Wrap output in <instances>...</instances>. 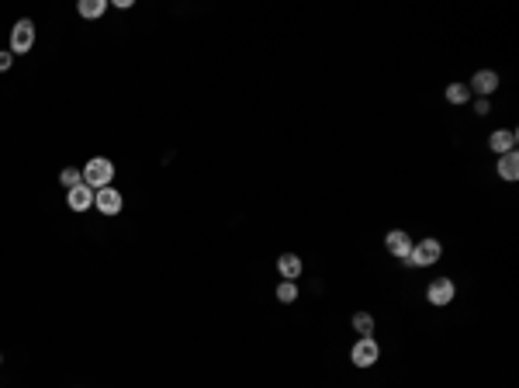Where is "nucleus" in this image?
<instances>
[{
    "label": "nucleus",
    "mask_w": 519,
    "mask_h": 388,
    "mask_svg": "<svg viewBox=\"0 0 519 388\" xmlns=\"http://www.w3.org/2000/svg\"><path fill=\"white\" fill-rule=\"evenodd\" d=\"M104 11H107V0H80L77 4L80 18H101Z\"/></svg>",
    "instance_id": "14"
},
{
    "label": "nucleus",
    "mask_w": 519,
    "mask_h": 388,
    "mask_svg": "<svg viewBox=\"0 0 519 388\" xmlns=\"http://www.w3.org/2000/svg\"><path fill=\"white\" fill-rule=\"evenodd\" d=\"M301 271H305V263H301L298 253H281V257H277V274H281L284 281H298Z\"/></svg>",
    "instance_id": "11"
},
{
    "label": "nucleus",
    "mask_w": 519,
    "mask_h": 388,
    "mask_svg": "<svg viewBox=\"0 0 519 388\" xmlns=\"http://www.w3.org/2000/svg\"><path fill=\"white\" fill-rule=\"evenodd\" d=\"M443 98H446V104H467L471 101V90H467V83H446Z\"/></svg>",
    "instance_id": "13"
},
{
    "label": "nucleus",
    "mask_w": 519,
    "mask_h": 388,
    "mask_svg": "<svg viewBox=\"0 0 519 388\" xmlns=\"http://www.w3.org/2000/svg\"><path fill=\"white\" fill-rule=\"evenodd\" d=\"M443 257V246L440 239H433V236H426V239H419V243H412V253H409V267H433L437 260Z\"/></svg>",
    "instance_id": "2"
},
{
    "label": "nucleus",
    "mask_w": 519,
    "mask_h": 388,
    "mask_svg": "<svg viewBox=\"0 0 519 388\" xmlns=\"http://www.w3.org/2000/svg\"><path fill=\"white\" fill-rule=\"evenodd\" d=\"M385 250H388L395 260H409V253H412V236L405 233V229H391L388 236H385Z\"/></svg>",
    "instance_id": "7"
},
{
    "label": "nucleus",
    "mask_w": 519,
    "mask_h": 388,
    "mask_svg": "<svg viewBox=\"0 0 519 388\" xmlns=\"http://www.w3.org/2000/svg\"><path fill=\"white\" fill-rule=\"evenodd\" d=\"M516 142H519L516 129H495L492 135H488V150H492L495 156L513 153V150H516Z\"/></svg>",
    "instance_id": "9"
},
{
    "label": "nucleus",
    "mask_w": 519,
    "mask_h": 388,
    "mask_svg": "<svg viewBox=\"0 0 519 388\" xmlns=\"http://www.w3.org/2000/svg\"><path fill=\"white\" fill-rule=\"evenodd\" d=\"M80 170H83V184L94 187V191L111 187V181H114V163H111L107 156H94V159H87V167H80Z\"/></svg>",
    "instance_id": "1"
},
{
    "label": "nucleus",
    "mask_w": 519,
    "mask_h": 388,
    "mask_svg": "<svg viewBox=\"0 0 519 388\" xmlns=\"http://www.w3.org/2000/svg\"><path fill=\"white\" fill-rule=\"evenodd\" d=\"M11 66H14V52H11V49L0 52V73H7Z\"/></svg>",
    "instance_id": "19"
},
{
    "label": "nucleus",
    "mask_w": 519,
    "mask_h": 388,
    "mask_svg": "<svg viewBox=\"0 0 519 388\" xmlns=\"http://www.w3.org/2000/svg\"><path fill=\"white\" fill-rule=\"evenodd\" d=\"M488 111H492V104H488V98H478V101H474V115H478V118H485Z\"/></svg>",
    "instance_id": "18"
},
{
    "label": "nucleus",
    "mask_w": 519,
    "mask_h": 388,
    "mask_svg": "<svg viewBox=\"0 0 519 388\" xmlns=\"http://www.w3.org/2000/svg\"><path fill=\"white\" fill-rule=\"evenodd\" d=\"M495 170H498V177H502V181H516V177H519V153H516V150L498 156V167H495Z\"/></svg>",
    "instance_id": "12"
},
{
    "label": "nucleus",
    "mask_w": 519,
    "mask_h": 388,
    "mask_svg": "<svg viewBox=\"0 0 519 388\" xmlns=\"http://www.w3.org/2000/svg\"><path fill=\"white\" fill-rule=\"evenodd\" d=\"M353 330H357V337H370L374 333V315L370 312H357L353 315Z\"/></svg>",
    "instance_id": "15"
},
{
    "label": "nucleus",
    "mask_w": 519,
    "mask_h": 388,
    "mask_svg": "<svg viewBox=\"0 0 519 388\" xmlns=\"http://www.w3.org/2000/svg\"><path fill=\"white\" fill-rule=\"evenodd\" d=\"M467 90L478 94V98H492L495 90H498V73L495 70H478L471 77V83H467Z\"/></svg>",
    "instance_id": "8"
},
{
    "label": "nucleus",
    "mask_w": 519,
    "mask_h": 388,
    "mask_svg": "<svg viewBox=\"0 0 519 388\" xmlns=\"http://www.w3.org/2000/svg\"><path fill=\"white\" fill-rule=\"evenodd\" d=\"M294 298H298V281H281V285H277V302L291 305Z\"/></svg>",
    "instance_id": "16"
},
{
    "label": "nucleus",
    "mask_w": 519,
    "mask_h": 388,
    "mask_svg": "<svg viewBox=\"0 0 519 388\" xmlns=\"http://www.w3.org/2000/svg\"><path fill=\"white\" fill-rule=\"evenodd\" d=\"M350 361H353V367H374V364L381 361V347H378V340L374 337H357V343L350 347Z\"/></svg>",
    "instance_id": "3"
},
{
    "label": "nucleus",
    "mask_w": 519,
    "mask_h": 388,
    "mask_svg": "<svg viewBox=\"0 0 519 388\" xmlns=\"http://www.w3.org/2000/svg\"><path fill=\"white\" fill-rule=\"evenodd\" d=\"M0 361H4V357H0Z\"/></svg>",
    "instance_id": "20"
},
{
    "label": "nucleus",
    "mask_w": 519,
    "mask_h": 388,
    "mask_svg": "<svg viewBox=\"0 0 519 388\" xmlns=\"http://www.w3.org/2000/svg\"><path fill=\"white\" fill-rule=\"evenodd\" d=\"M59 181H63V187L70 191V187H77V184H83V170H80V167H66V170L59 174Z\"/></svg>",
    "instance_id": "17"
},
{
    "label": "nucleus",
    "mask_w": 519,
    "mask_h": 388,
    "mask_svg": "<svg viewBox=\"0 0 519 388\" xmlns=\"http://www.w3.org/2000/svg\"><path fill=\"white\" fill-rule=\"evenodd\" d=\"M94 205H97V211L101 215H118L122 208H125V198H122V191L111 184V187H101V191H94Z\"/></svg>",
    "instance_id": "6"
},
{
    "label": "nucleus",
    "mask_w": 519,
    "mask_h": 388,
    "mask_svg": "<svg viewBox=\"0 0 519 388\" xmlns=\"http://www.w3.org/2000/svg\"><path fill=\"white\" fill-rule=\"evenodd\" d=\"M66 205L73 208V211H87V208H94V187H87V184L70 187V191H66Z\"/></svg>",
    "instance_id": "10"
},
{
    "label": "nucleus",
    "mask_w": 519,
    "mask_h": 388,
    "mask_svg": "<svg viewBox=\"0 0 519 388\" xmlns=\"http://www.w3.org/2000/svg\"><path fill=\"white\" fill-rule=\"evenodd\" d=\"M454 295H457V285H454L450 278H433L429 288H426V302H429V305H437V309L450 305V302H454Z\"/></svg>",
    "instance_id": "5"
},
{
    "label": "nucleus",
    "mask_w": 519,
    "mask_h": 388,
    "mask_svg": "<svg viewBox=\"0 0 519 388\" xmlns=\"http://www.w3.org/2000/svg\"><path fill=\"white\" fill-rule=\"evenodd\" d=\"M35 49V25L28 21V18H21L18 25L11 28V52L14 56H25V52Z\"/></svg>",
    "instance_id": "4"
}]
</instances>
